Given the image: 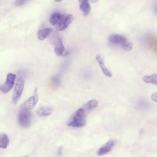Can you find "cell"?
Segmentation results:
<instances>
[{"label": "cell", "instance_id": "obj_21", "mask_svg": "<svg viewBox=\"0 0 157 157\" xmlns=\"http://www.w3.org/2000/svg\"><path fill=\"white\" fill-rule=\"evenodd\" d=\"M91 2L93 3H94L98 1V0H90Z\"/></svg>", "mask_w": 157, "mask_h": 157}, {"label": "cell", "instance_id": "obj_2", "mask_svg": "<svg viewBox=\"0 0 157 157\" xmlns=\"http://www.w3.org/2000/svg\"><path fill=\"white\" fill-rule=\"evenodd\" d=\"M86 116L84 110L80 108L72 115L68 123V125L74 127H81L86 123Z\"/></svg>", "mask_w": 157, "mask_h": 157}, {"label": "cell", "instance_id": "obj_3", "mask_svg": "<svg viewBox=\"0 0 157 157\" xmlns=\"http://www.w3.org/2000/svg\"><path fill=\"white\" fill-rule=\"evenodd\" d=\"M31 119L32 114L30 110L21 108L18 117L20 125L23 128L28 127L31 124Z\"/></svg>", "mask_w": 157, "mask_h": 157}, {"label": "cell", "instance_id": "obj_9", "mask_svg": "<svg viewBox=\"0 0 157 157\" xmlns=\"http://www.w3.org/2000/svg\"><path fill=\"white\" fill-rule=\"evenodd\" d=\"M96 59L98 63L104 74L108 77H111L112 75V73L111 71L105 66L103 56L100 55H98L96 56Z\"/></svg>", "mask_w": 157, "mask_h": 157}, {"label": "cell", "instance_id": "obj_22", "mask_svg": "<svg viewBox=\"0 0 157 157\" xmlns=\"http://www.w3.org/2000/svg\"><path fill=\"white\" fill-rule=\"evenodd\" d=\"M62 0H55V1L56 2H61Z\"/></svg>", "mask_w": 157, "mask_h": 157}, {"label": "cell", "instance_id": "obj_1", "mask_svg": "<svg viewBox=\"0 0 157 157\" xmlns=\"http://www.w3.org/2000/svg\"><path fill=\"white\" fill-rule=\"evenodd\" d=\"M74 18L71 14L55 13L51 16L49 21L56 29L62 31L66 29L72 22Z\"/></svg>", "mask_w": 157, "mask_h": 157}, {"label": "cell", "instance_id": "obj_18", "mask_svg": "<svg viewBox=\"0 0 157 157\" xmlns=\"http://www.w3.org/2000/svg\"><path fill=\"white\" fill-rule=\"evenodd\" d=\"M29 0H17L15 2V4L17 6L22 5Z\"/></svg>", "mask_w": 157, "mask_h": 157}, {"label": "cell", "instance_id": "obj_11", "mask_svg": "<svg viewBox=\"0 0 157 157\" xmlns=\"http://www.w3.org/2000/svg\"><path fill=\"white\" fill-rule=\"evenodd\" d=\"M80 10L85 16L87 15L90 12V6L89 0H78Z\"/></svg>", "mask_w": 157, "mask_h": 157}, {"label": "cell", "instance_id": "obj_6", "mask_svg": "<svg viewBox=\"0 0 157 157\" xmlns=\"http://www.w3.org/2000/svg\"><path fill=\"white\" fill-rule=\"evenodd\" d=\"M38 100V95L37 88L34 91L33 95L28 98L21 106L22 108L30 110L33 108L36 104Z\"/></svg>", "mask_w": 157, "mask_h": 157}, {"label": "cell", "instance_id": "obj_17", "mask_svg": "<svg viewBox=\"0 0 157 157\" xmlns=\"http://www.w3.org/2000/svg\"><path fill=\"white\" fill-rule=\"evenodd\" d=\"M122 48L127 51H131L132 48V45L131 43L127 42L121 45Z\"/></svg>", "mask_w": 157, "mask_h": 157}, {"label": "cell", "instance_id": "obj_15", "mask_svg": "<svg viewBox=\"0 0 157 157\" xmlns=\"http://www.w3.org/2000/svg\"><path fill=\"white\" fill-rule=\"evenodd\" d=\"M9 140L7 135L4 133L0 134V148H6L9 144Z\"/></svg>", "mask_w": 157, "mask_h": 157}, {"label": "cell", "instance_id": "obj_19", "mask_svg": "<svg viewBox=\"0 0 157 157\" xmlns=\"http://www.w3.org/2000/svg\"><path fill=\"white\" fill-rule=\"evenodd\" d=\"M151 98L154 101L156 102L157 99V93L155 92L153 93L151 95Z\"/></svg>", "mask_w": 157, "mask_h": 157}, {"label": "cell", "instance_id": "obj_16", "mask_svg": "<svg viewBox=\"0 0 157 157\" xmlns=\"http://www.w3.org/2000/svg\"><path fill=\"white\" fill-rule=\"evenodd\" d=\"M98 104V101L97 100L93 99L88 101L86 103V106L88 110H91L96 108Z\"/></svg>", "mask_w": 157, "mask_h": 157}, {"label": "cell", "instance_id": "obj_8", "mask_svg": "<svg viewBox=\"0 0 157 157\" xmlns=\"http://www.w3.org/2000/svg\"><path fill=\"white\" fill-rule=\"evenodd\" d=\"M109 41L114 44L121 45L128 42L126 38L122 35L118 34H112L108 37Z\"/></svg>", "mask_w": 157, "mask_h": 157}, {"label": "cell", "instance_id": "obj_13", "mask_svg": "<svg viewBox=\"0 0 157 157\" xmlns=\"http://www.w3.org/2000/svg\"><path fill=\"white\" fill-rule=\"evenodd\" d=\"M142 78L143 81L147 83H151L157 85V75L156 74L150 75H144Z\"/></svg>", "mask_w": 157, "mask_h": 157}, {"label": "cell", "instance_id": "obj_5", "mask_svg": "<svg viewBox=\"0 0 157 157\" xmlns=\"http://www.w3.org/2000/svg\"><path fill=\"white\" fill-rule=\"evenodd\" d=\"M16 77L15 74L9 73L7 75L5 83L0 85V91L4 94L8 93L13 88Z\"/></svg>", "mask_w": 157, "mask_h": 157}, {"label": "cell", "instance_id": "obj_7", "mask_svg": "<svg viewBox=\"0 0 157 157\" xmlns=\"http://www.w3.org/2000/svg\"><path fill=\"white\" fill-rule=\"evenodd\" d=\"M115 143V141L113 140L107 142L98 150L96 152L97 155L100 156L107 154L113 149Z\"/></svg>", "mask_w": 157, "mask_h": 157}, {"label": "cell", "instance_id": "obj_14", "mask_svg": "<svg viewBox=\"0 0 157 157\" xmlns=\"http://www.w3.org/2000/svg\"><path fill=\"white\" fill-rule=\"evenodd\" d=\"M52 109L48 107H42L39 108L37 110V113L40 116H47L51 114Z\"/></svg>", "mask_w": 157, "mask_h": 157}, {"label": "cell", "instance_id": "obj_12", "mask_svg": "<svg viewBox=\"0 0 157 157\" xmlns=\"http://www.w3.org/2000/svg\"><path fill=\"white\" fill-rule=\"evenodd\" d=\"M52 30V29L50 28H47L39 30L37 34L38 38L40 40H44L50 35Z\"/></svg>", "mask_w": 157, "mask_h": 157}, {"label": "cell", "instance_id": "obj_10", "mask_svg": "<svg viewBox=\"0 0 157 157\" xmlns=\"http://www.w3.org/2000/svg\"><path fill=\"white\" fill-rule=\"evenodd\" d=\"M54 51L56 54L59 56L64 54L65 48L62 40L60 38H57L56 41Z\"/></svg>", "mask_w": 157, "mask_h": 157}, {"label": "cell", "instance_id": "obj_20", "mask_svg": "<svg viewBox=\"0 0 157 157\" xmlns=\"http://www.w3.org/2000/svg\"><path fill=\"white\" fill-rule=\"evenodd\" d=\"M62 153V147H60L58 150V153L59 155H60Z\"/></svg>", "mask_w": 157, "mask_h": 157}, {"label": "cell", "instance_id": "obj_4", "mask_svg": "<svg viewBox=\"0 0 157 157\" xmlns=\"http://www.w3.org/2000/svg\"><path fill=\"white\" fill-rule=\"evenodd\" d=\"M24 84L23 78L19 77L16 83L12 96V101L14 104H16L19 100L24 89Z\"/></svg>", "mask_w": 157, "mask_h": 157}]
</instances>
